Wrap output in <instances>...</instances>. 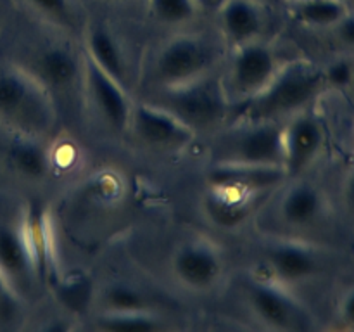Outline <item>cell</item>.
<instances>
[{"label": "cell", "instance_id": "cell-17", "mask_svg": "<svg viewBox=\"0 0 354 332\" xmlns=\"http://www.w3.org/2000/svg\"><path fill=\"white\" fill-rule=\"evenodd\" d=\"M37 73H31L45 89H69L83 73L82 62L68 48L50 47L40 52L35 62Z\"/></svg>", "mask_w": 354, "mask_h": 332}, {"label": "cell", "instance_id": "cell-26", "mask_svg": "<svg viewBox=\"0 0 354 332\" xmlns=\"http://www.w3.org/2000/svg\"><path fill=\"white\" fill-rule=\"evenodd\" d=\"M19 310V294L7 284L0 273V322L14 318Z\"/></svg>", "mask_w": 354, "mask_h": 332}, {"label": "cell", "instance_id": "cell-1", "mask_svg": "<svg viewBox=\"0 0 354 332\" xmlns=\"http://www.w3.org/2000/svg\"><path fill=\"white\" fill-rule=\"evenodd\" d=\"M327 86L324 69L310 61L280 66L272 82L252 99L234 107L237 121H280L308 109Z\"/></svg>", "mask_w": 354, "mask_h": 332}, {"label": "cell", "instance_id": "cell-12", "mask_svg": "<svg viewBox=\"0 0 354 332\" xmlns=\"http://www.w3.org/2000/svg\"><path fill=\"white\" fill-rule=\"evenodd\" d=\"M82 66L83 82H85L86 92H88L97 113L113 128H118V130L127 128L130 124L131 109H133L127 95V86L107 75L86 54L83 57Z\"/></svg>", "mask_w": 354, "mask_h": 332}, {"label": "cell", "instance_id": "cell-9", "mask_svg": "<svg viewBox=\"0 0 354 332\" xmlns=\"http://www.w3.org/2000/svg\"><path fill=\"white\" fill-rule=\"evenodd\" d=\"M283 169L287 176L306 172L322 152L325 131L320 120L308 109L294 114L283 124Z\"/></svg>", "mask_w": 354, "mask_h": 332}, {"label": "cell", "instance_id": "cell-25", "mask_svg": "<svg viewBox=\"0 0 354 332\" xmlns=\"http://www.w3.org/2000/svg\"><path fill=\"white\" fill-rule=\"evenodd\" d=\"M325 83L334 89H346L354 82V61L348 57L334 59L327 68H324Z\"/></svg>", "mask_w": 354, "mask_h": 332}, {"label": "cell", "instance_id": "cell-24", "mask_svg": "<svg viewBox=\"0 0 354 332\" xmlns=\"http://www.w3.org/2000/svg\"><path fill=\"white\" fill-rule=\"evenodd\" d=\"M38 14L54 23L69 24L73 21V9L69 0H26Z\"/></svg>", "mask_w": 354, "mask_h": 332}, {"label": "cell", "instance_id": "cell-22", "mask_svg": "<svg viewBox=\"0 0 354 332\" xmlns=\"http://www.w3.org/2000/svg\"><path fill=\"white\" fill-rule=\"evenodd\" d=\"M100 308L104 313H121V311L152 310L151 303L142 290L128 284L107 286L100 294Z\"/></svg>", "mask_w": 354, "mask_h": 332}, {"label": "cell", "instance_id": "cell-10", "mask_svg": "<svg viewBox=\"0 0 354 332\" xmlns=\"http://www.w3.org/2000/svg\"><path fill=\"white\" fill-rule=\"evenodd\" d=\"M322 265L320 252L306 242L280 239L266 246V266L273 280L286 287L315 279Z\"/></svg>", "mask_w": 354, "mask_h": 332}, {"label": "cell", "instance_id": "cell-16", "mask_svg": "<svg viewBox=\"0 0 354 332\" xmlns=\"http://www.w3.org/2000/svg\"><path fill=\"white\" fill-rule=\"evenodd\" d=\"M327 204L318 187L311 183H294L286 190L279 204L283 223L292 228H308L322 220Z\"/></svg>", "mask_w": 354, "mask_h": 332}, {"label": "cell", "instance_id": "cell-11", "mask_svg": "<svg viewBox=\"0 0 354 332\" xmlns=\"http://www.w3.org/2000/svg\"><path fill=\"white\" fill-rule=\"evenodd\" d=\"M173 275L192 290L211 289L223 273L221 252L209 241H189L176 249L171 261Z\"/></svg>", "mask_w": 354, "mask_h": 332}, {"label": "cell", "instance_id": "cell-18", "mask_svg": "<svg viewBox=\"0 0 354 332\" xmlns=\"http://www.w3.org/2000/svg\"><path fill=\"white\" fill-rule=\"evenodd\" d=\"M86 55L116 82L127 86L128 64L118 38L106 28H93L86 38Z\"/></svg>", "mask_w": 354, "mask_h": 332}, {"label": "cell", "instance_id": "cell-13", "mask_svg": "<svg viewBox=\"0 0 354 332\" xmlns=\"http://www.w3.org/2000/svg\"><path fill=\"white\" fill-rule=\"evenodd\" d=\"M0 273L19 296L37 277L21 225L0 227Z\"/></svg>", "mask_w": 354, "mask_h": 332}, {"label": "cell", "instance_id": "cell-30", "mask_svg": "<svg viewBox=\"0 0 354 332\" xmlns=\"http://www.w3.org/2000/svg\"><path fill=\"white\" fill-rule=\"evenodd\" d=\"M290 2H299V0H290Z\"/></svg>", "mask_w": 354, "mask_h": 332}, {"label": "cell", "instance_id": "cell-29", "mask_svg": "<svg viewBox=\"0 0 354 332\" xmlns=\"http://www.w3.org/2000/svg\"><path fill=\"white\" fill-rule=\"evenodd\" d=\"M342 197H344L346 210H348V213L354 218V169H351V173L346 176Z\"/></svg>", "mask_w": 354, "mask_h": 332}, {"label": "cell", "instance_id": "cell-28", "mask_svg": "<svg viewBox=\"0 0 354 332\" xmlns=\"http://www.w3.org/2000/svg\"><path fill=\"white\" fill-rule=\"evenodd\" d=\"M337 315L344 327L354 329V286L342 294L341 301H339Z\"/></svg>", "mask_w": 354, "mask_h": 332}, {"label": "cell", "instance_id": "cell-3", "mask_svg": "<svg viewBox=\"0 0 354 332\" xmlns=\"http://www.w3.org/2000/svg\"><path fill=\"white\" fill-rule=\"evenodd\" d=\"M282 133L280 121H237L216 142L214 165L283 168Z\"/></svg>", "mask_w": 354, "mask_h": 332}, {"label": "cell", "instance_id": "cell-8", "mask_svg": "<svg viewBox=\"0 0 354 332\" xmlns=\"http://www.w3.org/2000/svg\"><path fill=\"white\" fill-rule=\"evenodd\" d=\"M130 124L142 142L162 151H182L196 137L185 121L161 104H137L131 109Z\"/></svg>", "mask_w": 354, "mask_h": 332}, {"label": "cell", "instance_id": "cell-4", "mask_svg": "<svg viewBox=\"0 0 354 332\" xmlns=\"http://www.w3.org/2000/svg\"><path fill=\"white\" fill-rule=\"evenodd\" d=\"M280 62L275 52L263 42L254 40L234 47L223 90L234 107L258 95L279 73Z\"/></svg>", "mask_w": 354, "mask_h": 332}, {"label": "cell", "instance_id": "cell-6", "mask_svg": "<svg viewBox=\"0 0 354 332\" xmlns=\"http://www.w3.org/2000/svg\"><path fill=\"white\" fill-rule=\"evenodd\" d=\"M213 54L203 38L180 35L171 38L156 55L154 76L162 89H176L207 75Z\"/></svg>", "mask_w": 354, "mask_h": 332}, {"label": "cell", "instance_id": "cell-27", "mask_svg": "<svg viewBox=\"0 0 354 332\" xmlns=\"http://www.w3.org/2000/svg\"><path fill=\"white\" fill-rule=\"evenodd\" d=\"M332 30L335 31V37L344 47L354 50V10H349Z\"/></svg>", "mask_w": 354, "mask_h": 332}, {"label": "cell", "instance_id": "cell-7", "mask_svg": "<svg viewBox=\"0 0 354 332\" xmlns=\"http://www.w3.org/2000/svg\"><path fill=\"white\" fill-rule=\"evenodd\" d=\"M248 301L254 317L273 331L310 327L306 310L286 286L275 280H254L248 289Z\"/></svg>", "mask_w": 354, "mask_h": 332}, {"label": "cell", "instance_id": "cell-15", "mask_svg": "<svg viewBox=\"0 0 354 332\" xmlns=\"http://www.w3.org/2000/svg\"><path fill=\"white\" fill-rule=\"evenodd\" d=\"M225 38L234 47L258 40L265 26V14L254 0H225L220 9Z\"/></svg>", "mask_w": 354, "mask_h": 332}, {"label": "cell", "instance_id": "cell-14", "mask_svg": "<svg viewBox=\"0 0 354 332\" xmlns=\"http://www.w3.org/2000/svg\"><path fill=\"white\" fill-rule=\"evenodd\" d=\"M24 241H26L28 251H30L31 261L37 277L48 279L54 275L55 255H54V237H52L50 221H48L47 211L40 204H31L24 211L23 221H21Z\"/></svg>", "mask_w": 354, "mask_h": 332}, {"label": "cell", "instance_id": "cell-19", "mask_svg": "<svg viewBox=\"0 0 354 332\" xmlns=\"http://www.w3.org/2000/svg\"><path fill=\"white\" fill-rule=\"evenodd\" d=\"M349 10L346 0H299L290 6L294 19L310 28H334Z\"/></svg>", "mask_w": 354, "mask_h": 332}, {"label": "cell", "instance_id": "cell-20", "mask_svg": "<svg viewBox=\"0 0 354 332\" xmlns=\"http://www.w3.org/2000/svg\"><path fill=\"white\" fill-rule=\"evenodd\" d=\"M9 159L14 168L28 178H44L50 169L47 151L33 137L19 135V138L10 145Z\"/></svg>", "mask_w": 354, "mask_h": 332}, {"label": "cell", "instance_id": "cell-2", "mask_svg": "<svg viewBox=\"0 0 354 332\" xmlns=\"http://www.w3.org/2000/svg\"><path fill=\"white\" fill-rule=\"evenodd\" d=\"M52 118L47 89L21 68L0 71V123L23 137H37Z\"/></svg>", "mask_w": 354, "mask_h": 332}, {"label": "cell", "instance_id": "cell-23", "mask_svg": "<svg viewBox=\"0 0 354 332\" xmlns=\"http://www.w3.org/2000/svg\"><path fill=\"white\" fill-rule=\"evenodd\" d=\"M151 9L162 23L178 24L194 19L199 3L197 0H151Z\"/></svg>", "mask_w": 354, "mask_h": 332}, {"label": "cell", "instance_id": "cell-21", "mask_svg": "<svg viewBox=\"0 0 354 332\" xmlns=\"http://www.w3.org/2000/svg\"><path fill=\"white\" fill-rule=\"evenodd\" d=\"M95 327L113 332H152L165 329V322L154 310L121 311V313H100Z\"/></svg>", "mask_w": 354, "mask_h": 332}, {"label": "cell", "instance_id": "cell-5", "mask_svg": "<svg viewBox=\"0 0 354 332\" xmlns=\"http://www.w3.org/2000/svg\"><path fill=\"white\" fill-rule=\"evenodd\" d=\"M165 95L166 102H161V106L175 113L194 131L197 128L213 127L232 113V104L223 85L211 82L207 76L176 89L165 90Z\"/></svg>", "mask_w": 354, "mask_h": 332}]
</instances>
